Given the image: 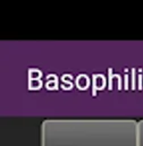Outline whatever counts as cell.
Segmentation results:
<instances>
[]
</instances>
